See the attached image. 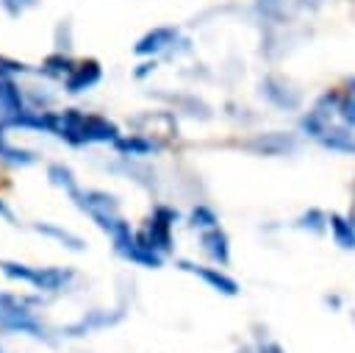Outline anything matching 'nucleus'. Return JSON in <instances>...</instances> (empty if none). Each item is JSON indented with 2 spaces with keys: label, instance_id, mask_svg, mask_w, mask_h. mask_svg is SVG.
<instances>
[{
  "label": "nucleus",
  "instance_id": "39448f33",
  "mask_svg": "<svg viewBox=\"0 0 355 353\" xmlns=\"http://www.w3.org/2000/svg\"><path fill=\"white\" fill-rule=\"evenodd\" d=\"M175 36H178V31H175V28H155V31H150V33L136 44V53H139V56L158 53V50H164L166 44H172V42H175Z\"/></svg>",
  "mask_w": 355,
  "mask_h": 353
},
{
  "label": "nucleus",
  "instance_id": "423d86ee",
  "mask_svg": "<svg viewBox=\"0 0 355 353\" xmlns=\"http://www.w3.org/2000/svg\"><path fill=\"white\" fill-rule=\"evenodd\" d=\"M202 250H205L214 261H219V264H227V258H230L227 236H225L219 228H208V231L202 233Z\"/></svg>",
  "mask_w": 355,
  "mask_h": 353
},
{
  "label": "nucleus",
  "instance_id": "4468645a",
  "mask_svg": "<svg viewBox=\"0 0 355 353\" xmlns=\"http://www.w3.org/2000/svg\"><path fill=\"white\" fill-rule=\"evenodd\" d=\"M344 97L355 103V78H349V81H347V86H344Z\"/></svg>",
  "mask_w": 355,
  "mask_h": 353
},
{
  "label": "nucleus",
  "instance_id": "f03ea898",
  "mask_svg": "<svg viewBox=\"0 0 355 353\" xmlns=\"http://www.w3.org/2000/svg\"><path fill=\"white\" fill-rule=\"evenodd\" d=\"M180 267L183 270H191L194 275H200L205 284H211L216 292H222V295H236L239 292V284L233 281V278H227L225 272H219V270H214V267H197V264H189V261H180Z\"/></svg>",
  "mask_w": 355,
  "mask_h": 353
},
{
  "label": "nucleus",
  "instance_id": "20e7f679",
  "mask_svg": "<svg viewBox=\"0 0 355 353\" xmlns=\"http://www.w3.org/2000/svg\"><path fill=\"white\" fill-rule=\"evenodd\" d=\"M327 150H336V153H355V133H352V128H347V125H341V128H327V133L319 139Z\"/></svg>",
  "mask_w": 355,
  "mask_h": 353
},
{
  "label": "nucleus",
  "instance_id": "dca6fc26",
  "mask_svg": "<svg viewBox=\"0 0 355 353\" xmlns=\"http://www.w3.org/2000/svg\"><path fill=\"white\" fill-rule=\"evenodd\" d=\"M0 214H3V217H8V208H6L3 203H0Z\"/></svg>",
  "mask_w": 355,
  "mask_h": 353
},
{
  "label": "nucleus",
  "instance_id": "2eb2a0df",
  "mask_svg": "<svg viewBox=\"0 0 355 353\" xmlns=\"http://www.w3.org/2000/svg\"><path fill=\"white\" fill-rule=\"evenodd\" d=\"M263 353H283L277 345H269V347H263Z\"/></svg>",
  "mask_w": 355,
  "mask_h": 353
},
{
  "label": "nucleus",
  "instance_id": "9b49d317",
  "mask_svg": "<svg viewBox=\"0 0 355 353\" xmlns=\"http://www.w3.org/2000/svg\"><path fill=\"white\" fill-rule=\"evenodd\" d=\"M191 225H200V228H216V214L205 206H197L191 211Z\"/></svg>",
  "mask_w": 355,
  "mask_h": 353
},
{
  "label": "nucleus",
  "instance_id": "ddd939ff",
  "mask_svg": "<svg viewBox=\"0 0 355 353\" xmlns=\"http://www.w3.org/2000/svg\"><path fill=\"white\" fill-rule=\"evenodd\" d=\"M116 147L122 153H150L153 150V145L144 139H122V142H116Z\"/></svg>",
  "mask_w": 355,
  "mask_h": 353
},
{
  "label": "nucleus",
  "instance_id": "f257e3e1",
  "mask_svg": "<svg viewBox=\"0 0 355 353\" xmlns=\"http://www.w3.org/2000/svg\"><path fill=\"white\" fill-rule=\"evenodd\" d=\"M336 106H338V92H324V95L316 100V106L302 117L300 128H302L308 136L322 139V136L327 133L333 117H336Z\"/></svg>",
  "mask_w": 355,
  "mask_h": 353
},
{
  "label": "nucleus",
  "instance_id": "1a4fd4ad",
  "mask_svg": "<svg viewBox=\"0 0 355 353\" xmlns=\"http://www.w3.org/2000/svg\"><path fill=\"white\" fill-rule=\"evenodd\" d=\"M0 108H3V114H19L22 111L19 89L11 81H0Z\"/></svg>",
  "mask_w": 355,
  "mask_h": 353
},
{
  "label": "nucleus",
  "instance_id": "9d476101",
  "mask_svg": "<svg viewBox=\"0 0 355 353\" xmlns=\"http://www.w3.org/2000/svg\"><path fill=\"white\" fill-rule=\"evenodd\" d=\"M67 278H69V272H61V270H44V272H36V275H33V284H39V286H44V289H58Z\"/></svg>",
  "mask_w": 355,
  "mask_h": 353
},
{
  "label": "nucleus",
  "instance_id": "6e6552de",
  "mask_svg": "<svg viewBox=\"0 0 355 353\" xmlns=\"http://www.w3.org/2000/svg\"><path fill=\"white\" fill-rule=\"evenodd\" d=\"M97 78H100V67H97L94 61H86V64H80V67L67 78V89H69V92H80V89H86V86L97 83Z\"/></svg>",
  "mask_w": 355,
  "mask_h": 353
},
{
  "label": "nucleus",
  "instance_id": "0eeeda50",
  "mask_svg": "<svg viewBox=\"0 0 355 353\" xmlns=\"http://www.w3.org/2000/svg\"><path fill=\"white\" fill-rule=\"evenodd\" d=\"M263 92H266V97H269L275 106H280V108H297V103H300V95L291 92L288 86H283V83L275 81V78H269V81L263 83Z\"/></svg>",
  "mask_w": 355,
  "mask_h": 353
},
{
  "label": "nucleus",
  "instance_id": "7ed1b4c3",
  "mask_svg": "<svg viewBox=\"0 0 355 353\" xmlns=\"http://www.w3.org/2000/svg\"><path fill=\"white\" fill-rule=\"evenodd\" d=\"M327 228L333 233V242L341 250H355V222L344 214H330L327 217Z\"/></svg>",
  "mask_w": 355,
  "mask_h": 353
},
{
  "label": "nucleus",
  "instance_id": "f8f14e48",
  "mask_svg": "<svg viewBox=\"0 0 355 353\" xmlns=\"http://www.w3.org/2000/svg\"><path fill=\"white\" fill-rule=\"evenodd\" d=\"M300 225H302V228H311V231H322V228L327 225V217H324L322 211H316V208H311L308 214H302V220H300Z\"/></svg>",
  "mask_w": 355,
  "mask_h": 353
}]
</instances>
